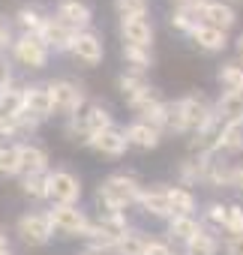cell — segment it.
<instances>
[{
  "label": "cell",
  "mask_w": 243,
  "mask_h": 255,
  "mask_svg": "<svg viewBox=\"0 0 243 255\" xmlns=\"http://www.w3.org/2000/svg\"><path fill=\"white\" fill-rule=\"evenodd\" d=\"M141 183L135 174H126V171H117V174H108L99 189H96V201L102 204V210H117V213H126L129 204L141 201Z\"/></svg>",
  "instance_id": "1"
},
{
  "label": "cell",
  "mask_w": 243,
  "mask_h": 255,
  "mask_svg": "<svg viewBox=\"0 0 243 255\" xmlns=\"http://www.w3.org/2000/svg\"><path fill=\"white\" fill-rule=\"evenodd\" d=\"M48 90H51V102H54V114H60V117H75L81 108H84V102H87V96H84V87L81 84H75V81H69V78H57V81H48Z\"/></svg>",
  "instance_id": "2"
},
{
  "label": "cell",
  "mask_w": 243,
  "mask_h": 255,
  "mask_svg": "<svg viewBox=\"0 0 243 255\" xmlns=\"http://www.w3.org/2000/svg\"><path fill=\"white\" fill-rule=\"evenodd\" d=\"M15 234H18L27 246H45V243L51 240V234H54V225H51L48 210H45V213H42V210H27V213H21L18 222H15Z\"/></svg>",
  "instance_id": "3"
},
{
  "label": "cell",
  "mask_w": 243,
  "mask_h": 255,
  "mask_svg": "<svg viewBox=\"0 0 243 255\" xmlns=\"http://www.w3.org/2000/svg\"><path fill=\"white\" fill-rule=\"evenodd\" d=\"M177 108H180V114H183V123H186L189 132L204 129V126L216 117V108H213V105L207 102V96H201V93H186V96H180V99H177Z\"/></svg>",
  "instance_id": "4"
},
{
  "label": "cell",
  "mask_w": 243,
  "mask_h": 255,
  "mask_svg": "<svg viewBox=\"0 0 243 255\" xmlns=\"http://www.w3.org/2000/svg\"><path fill=\"white\" fill-rule=\"evenodd\" d=\"M48 216H51L54 231L63 234V237H84V231L90 225L87 216H84V210L78 204H54L48 210Z\"/></svg>",
  "instance_id": "5"
},
{
  "label": "cell",
  "mask_w": 243,
  "mask_h": 255,
  "mask_svg": "<svg viewBox=\"0 0 243 255\" xmlns=\"http://www.w3.org/2000/svg\"><path fill=\"white\" fill-rule=\"evenodd\" d=\"M48 45L36 36V33H21L18 39H15V45H12V57L21 63V66H27V69H42L45 63H48Z\"/></svg>",
  "instance_id": "6"
},
{
  "label": "cell",
  "mask_w": 243,
  "mask_h": 255,
  "mask_svg": "<svg viewBox=\"0 0 243 255\" xmlns=\"http://www.w3.org/2000/svg\"><path fill=\"white\" fill-rule=\"evenodd\" d=\"M48 195L54 204H75L81 198V180L66 168H54L48 171Z\"/></svg>",
  "instance_id": "7"
},
{
  "label": "cell",
  "mask_w": 243,
  "mask_h": 255,
  "mask_svg": "<svg viewBox=\"0 0 243 255\" xmlns=\"http://www.w3.org/2000/svg\"><path fill=\"white\" fill-rule=\"evenodd\" d=\"M75 36H78V33H75L72 27H66L57 15L45 18V24H42V30H39V39H42L48 48H54V51H72Z\"/></svg>",
  "instance_id": "8"
},
{
  "label": "cell",
  "mask_w": 243,
  "mask_h": 255,
  "mask_svg": "<svg viewBox=\"0 0 243 255\" xmlns=\"http://www.w3.org/2000/svg\"><path fill=\"white\" fill-rule=\"evenodd\" d=\"M54 15H57L66 27H72L75 33H84V30L90 27V21H93V12H90V6L84 3V0H60Z\"/></svg>",
  "instance_id": "9"
},
{
  "label": "cell",
  "mask_w": 243,
  "mask_h": 255,
  "mask_svg": "<svg viewBox=\"0 0 243 255\" xmlns=\"http://www.w3.org/2000/svg\"><path fill=\"white\" fill-rule=\"evenodd\" d=\"M24 114H30L33 120H45V117L54 114V102H51L48 84H30V87H24Z\"/></svg>",
  "instance_id": "10"
},
{
  "label": "cell",
  "mask_w": 243,
  "mask_h": 255,
  "mask_svg": "<svg viewBox=\"0 0 243 255\" xmlns=\"http://www.w3.org/2000/svg\"><path fill=\"white\" fill-rule=\"evenodd\" d=\"M90 147H93L96 153H102V156L117 159V156H123V153H126V147H132V144H129V138H126V129H117V126H111V129H105V132L93 135Z\"/></svg>",
  "instance_id": "11"
},
{
  "label": "cell",
  "mask_w": 243,
  "mask_h": 255,
  "mask_svg": "<svg viewBox=\"0 0 243 255\" xmlns=\"http://www.w3.org/2000/svg\"><path fill=\"white\" fill-rule=\"evenodd\" d=\"M120 36H123V45L150 48L153 45V24L147 18H120Z\"/></svg>",
  "instance_id": "12"
},
{
  "label": "cell",
  "mask_w": 243,
  "mask_h": 255,
  "mask_svg": "<svg viewBox=\"0 0 243 255\" xmlns=\"http://www.w3.org/2000/svg\"><path fill=\"white\" fill-rule=\"evenodd\" d=\"M18 153H21V174H24V177L48 174V153H45L42 144H36V141H21V144H18Z\"/></svg>",
  "instance_id": "13"
},
{
  "label": "cell",
  "mask_w": 243,
  "mask_h": 255,
  "mask_svg": "<svg viewBox=\"0 0 243 255\" xmlns=\"http://www.w3.org/2000/svg\"><path fill=\"white\" fill-rule=\"evenodd\" d=\"M126 138L138 150H156L159 141H162V129H156V126L147 123V120H132L126 126Z\"/></svg>",
  "instance_id": "14"
},
{
  "label": "cell",
  "mask_w": 243,
  "mask_h": 255,
  "mask_svg": "<svg viewBox=\"0 0 243 255\" xmlns=\"http://www.w3.org/2000/svg\"><path fill=\"white\" fill-rule=\"evenodd\" d=\"M72 54H75V60H81L84 66H96V63L102 60V54H105V45H102V39H99L93 30H84V33L75 36Z\"/></svg>",
  "instance_id": "15"
},
{
  "label": "cell",
  "mask_w": 243,
  "mask_h": 255,
  "mask_svg": "<svg viewBox=\"0 0 243 255\" xmlns=\"http://www.w3.org/2000/svg\"><path fill=\"white\" fill-rule=\"evenodd\" d=\"M144 213L156 216V219H171L174 216V207H171V198H168V186H150L141 192V201Z\"/></svg>",
  "instance_id": "16"
},
{
  "label": "cell",
  "mask_w": 243,
  "mask_h": 255,
  "mask_svg": "<svg viewBox=\"0 0 243 255\" xmlns=\"http://www.w3.org/2000/svg\"><path fill=\"white\" fill-rule=\"evenodd\" d=\"M201 21L228 33V30L237 24V15H234V9H231L228 3H222V0H207L204 9H201Z\"/></svg>",
  "instance_id": "17"
},
{
  "label": "cell",
  "mask_w": 243,
  "mask_h": 255,
  "mask_svg": "<svg viewBox=\"0 0 243 255\" xmlns=\"http://www.w3.org/2000/svg\"><path fill=\"white\" fill-rule=\"evenodd\" d=\"M189 36H192V42H195L201 51H210V54H213V51H225V45H228V33L219 30V27H210V24H204V21H201Z\"/></svg>",
  "instance_id": "18"
},
{
  "label": "cell",
  "mask_w": 243,
  "mask_h": 255,
  "mask_svg": "<svg viewBox=\"0 0 243 255\" xmlns=\"http://www.w3.org/2000/svg\"><path fill=\"white\" fill-rule=\"evenodd\" d=\"M210 159L213 156H195V159H183L180 165H177V174H180V186H192V183H204V177H207V165H210Z\"/></svg>",
  "instance_id": "19"
},
{
  "label": "cell",
  "mask_w": 243,
  "mask_h": 255,
  "mask_svg": "<svg viewBox=\"0 0 243 255\" xmlns=\"http://www.w3.org/2000/svg\"><path fill=\"white\" fill-rule=\"evenodd\" d=\"M219 150L222 153H243V120H225L222 135H219Z\"/></svg>",
  "instance_id": "20"
},
{
  "label": "cell",
  "mask_w": 243,
  "mask_h": 255,
  "mask_svg": "<svg viewBox=\"0 0 243 255\" xmlns=\"http://www.w3.org/2000/svg\"><path fill=\"white\" fill-rule=\"evenodd\" d=\"M0 114H6V117L24 114V87H15V84L0 87Z\"/></svg>",
  "instance_id": "21"
},
{
  "label": "cell",
  "mask_w": 243,
  "mask_h": 255,
  "mask_svg": "<svg viewBox=\"0 0 243 255\" xmlns=\"http://www.w3.org/2000/svg\"><path fill=\"white\" fill-rule=\"evenodd\" d=\"M162 102H165V99L159 96V90H156V87H147V90H141V93H135V96H129V99H126V105L138 114V120H141V117H147V114H150L153 108H159Z\"/></svg>",
  "instance_id": "22"
},
{
  "label": "cell",
  "mask_w": 243,
  "mask_h": 255,
  "mask_svg": "<svg viewBox=\"0 0 243 255\" xmlns=\"http://www.w3.org/2000/svg\"><path fill=\"white\" fill-rule=\"evenodd\" d=\"M198 231H201V222H198L195 216H183V213H177V216H171V219H168V234H171L174 240L189 243Z\"/></svg>",
  "instance_id": "23"
},
{
  "label": "cell",
  "mask_w": 243,
  "mask_h": 255,
  "mask_svg": "<svg viewBox=\"0 0 243 255\" xmlns=\"http://www.w3.org/2000/svg\"><path fill=\"white\" fill-rule=\"evenodd\" d=\"M216 114L222 120H243V93L237 90H225L216 102Z\"/></svg>",
  "instance_id": "24"
},
{
  "label": "cell",
  "mask_w": 243,
  "mask_h": 255,
  "mask_svg": "<svg viewBox=\"0 0 243 255\" xmlns=\"http://www.w3.org/2000/svg\"><path fill=\"white\" fill-rule=\"evenodd\" d=\"M99 225L114 237V240H120L123 234H129L132 228H129V219H126V213H117V210H102V216H99Z\"/></svg>",
  "instance_id": "25"
},
{
  "label": "cell",
  "mask_w": 243,
  "mask_h": 255,
  "mask_svg": "<svg viewBox=\"0 0 243 255\" xmlns=\"http://www.w3.org/2000/svg\"><path fill=\"white\" fill-rule=\"evenodd\" d=\"M117 87L123 90V96L129 99V96H135V93L147 90V87H150V81H147V75H144V72L126 69V72H120V75H117Z\"/></svg>",
  "instance_id": "26"
},
{
  "label": "cell",
  "mask_w": 243,
  "mask_h": 255,
  "mask_svg": "<svg viewBox=\"0 0 243 255\" xmlns=\"http://www.w3.org/2000/svg\"><path fill=\"white\" fill-rule=\"evenodd\" d=\"M123 60L129 63L126 69L147 72V69L153 66V51H150V48H141V45H123Z\"/></svg>",
  "instance_id": "27"
},
{
  "label": "cell",
  "mask_w": 243,
  "mask_h": 255,
  "mask_svg": "<svg viewBox=\"0 0 243 255\" xmlns=\"http://www.w3.org/2000/svg\"><path fill=\"white\" fill-rule=\"evenodd\" d=\"M216 81H219L225 90L243 93V63H222L219 72H216Z\"/></svg>",
  "instance_id": "28"
},
{
  "label": "cell",
  "mask_w": 243,
  "mask_h": 255,
  "mask_svg": "<svg viewBox=\"0 0 243 255\" xmlns=\"http://www.w3.org/2000/svg\"><path fill=\"white\" fill-rule=\"evenodd\" d=\"M231 177H234V165L210 159V165H207V177H204L207 186H213V189H219V186H231Z\"/></svg>",
  "instance_id": "29"
},
{
  "label": "cell",
  "mask_w": 243,
  "mask_h": 255,
  "mask_svg": "<svg viewBox=\"0 0 243 255\" xmlns=\"http://www.w3.org/2000/svg\"><path fill=\"white\" fill-rule=\"evenodd\" d=\"M168 198H171V207H174V216L183 213V216H192L195 210V195L186 189V186H168Z\"/></svg>",
  "instance_id": "30"
},
{
  "label": "cell",
  "mask_w": 243,
  "mask_h": 255,
  "mask_svg": "<svg viewBox=\"0 0 243 255\" xmlns=\"http://www.w3.org/2000/svg\"><path fill=\"white\" fill-rule=\"evenodd\" d=\"M216 252H219V240L204 228L186 243V255H216Z\"/></svg>",
  "instance_id": "31"
},
{
  "label": "cell",
  "mask_w": 243,
  "mask_h": 255,
  "mask_svg": "<svg viewBox=\"0 0 243 255\" xmlns=\"http://www.w3.org/2000/svg\"><path fill=\"white\" fill-rule=\"evenodd\" d=\"M0 174H3V177L21 174V153H18V144H0Z\"/></svg>",
  "instance_id": "32"
},
{
  "label": "cell",
  "mask_w": 243,
  "mask_h": 255,
  "mask_svg": "<svg viewBox=\"0 0 243 255\" xmlns=\"http://www.w3.org/2000/svg\"><path fill=\"white\" fill-rule=\"evenodd\" d=\"M114 255H147V240L141 234L129 231L114 243Z\"/></svg>",
  "instance_id": "33"
},
{
  "label": "cell",
  "mask_w": 243,
  "mask_h": 255,
  "mask_svg": "<svg viewBox=\"0 0 243 255\" xmlns=\"http://www.w3.org/2000/svg\"><path fill=\"white\" fill-rule=\"evenodd\" d=\"M114 12L120 18H147L150 0H114Z\"/></svg>",
  "instance_id": "34"
},
{
  "label": "cell",
  "mask_w": 243,
  "mask_h": 255,
  "mask_svg": "<svg viewBox=\"0 0 243 255\" xmlns=\"http://www.w3.org/2000/svg\"><path fill=\"white\" fill-rule=\"evenodd\" d=\"M15 18H18V24L24 27V33H36V36H39V30H42V24H45V15H42L36 6H21Z\"/></svg>",
  "instance_id": "35"
},
{
  "label": "cell",
  "mask_w": 243,
  "mask_h": 255,
  "mask_svg": "<svg viewBox=\"0 0 243 255\" xmlns=\"http://www.w3.org/2000/svg\"><path fill=\"white\" fill-rule=\"evenodd\" d=\"M21 189H24V195H30V198H51V195H48V174L24 177V180H21Z\"/></svg>",
  "instance_id": "36"
},
{
  "label": "cell",
  "mask_w": 243,
  "mask_h": 255,
  "mask_svg": "<svg viewBox=\"0 0 243 255\" xmlns=\"http://www.w3.org/2000/svg\"><path fill=\"white\" fill-rule=\"evenodd\" d=\"M198 24H201V18L195 12H189V9H174L171 12V27L180 30V33H192Z\"/></svg>",
  "instance_id": "37"
},
{
  "label": "cell",
  "mask_w": 243,
  "mask_h": 255,
  "mask_svg": "<svg viewBox=\"0 0 243 255\" xmlns=\"http://www.w3.org/2000/svg\"><path fill=\"white\" fill-rule=\"evenodd\" d=\"M204 219H207L213 228H225V222H228V204H207Z\"/></svg>",
  "instance_id": "38"
},
{
  "label": "cell",
  "mask_w": 243,
  "mask_h": 255,
  "mask_svg": "<svg viewBox=\"0 0 243 255\" xmlns=\"http://www.w3.org/2000/svg\"><path fill=\"white\" fill-rule=\"evenodd\" d=\"M225 231H228V234H243V207H240V204H228Z\"/></svg>",
  "instance_id": "39"
},
{
  "label": "cell",
  "mask_w": 243,
  "mask_h": 255,
  "mask_svg": "<svg viewBox=\"0 0 243 255\" xmlns=\"http://www.w3.org/2000/svg\"><path fill=\"white\" fill-rule=\"evenodd\" d=\"M15 45V36H12V24L0 15V51H6V48H12Z\"/></svg>",
  "instance_id": "40"
},
{
  "label": "cell",
  "mask_w": 243,
  "mask_h": 255,
  "mask_svg": "<svg viewBox=\"0 0 243 255\" xmlns=\"http://www.w3.org/2000/svg\"><path fill=\"white\" fill-rule=\"evenodd\" d=\"M225 255H243V234H228V240H225Z\"/></svg>",
  "instance_id": "41"
},
{
  "label": "cell",
  "mask_w": 243,
  "mask_h": 255,
  "mask_svg": "<svg viewBox=\"0 0 243 255\" xmlns=\"http://www.w3.org/2000/svg\"><path fill=\"white\" fill-rule=\"evenodd\" d=\"M147 255H171V246L165 240H147Z\"/></svg>",
  "instance_id": "42"
},
{
  "label": "cell",
  "mask_w": 243,
  "mask_h": 255,
  "mask_svg": "<svg viewBox=\"0 0 243 255\" xmlns=\"http://www.w3.org/2000/svg\"><path fill=\"white\" fill-rule=\"evenodd\" d=\"M6 84H12V69H9V60L0 54V87H6Z\"/></svg>",
  "instance_id": "43"
},
{
  "label": "cell",
  "mask_w": 243,
  "mask_h": 255,
  "mask_svg": "<svg viewBox=\"0 0 243 255\" xmlns=\"http://www.w3.org/2000/svg\"><path fill=\"white\" fill-rule=\"evenodd\" d=\"M231 186L237 192H243V165H234V177H231Z\"/></svg>",
  "instance_id": "44"
},
{
  "label": "cell",
  "mask_w": 243,
  "mask_h": 255,
  "mask_svg": "<svg viewBox=\"0 0 243 255\" xmlns=\"http://www.w3.org/2000/svg\"><path fill=\"white\" fill-rule=\"evenodd\" d=\"M0 249H9V237H6L3 228H0Z\"/></svg>",
  "instance_id": "45"
},
{
  "label": "cell",
  "mask_w": 243,
  "mask_h": 255,
  "mask_svg": "<svg viewBox=\"0 0 243 255\" xmlns=\"http://www.w3.org/2000/svg\"><path fill=\"white\" fill-rule=\"evenodd\" d=\"M78 255H111V252H102V249H90V246H87V249L78 252Z\"/></svg>",
  "instance_id": "46"
},
{
  "label": "cell",
  "mask_w": 243,
  "mask_h": 255,
  "mask_svg": "<svg viewBox=\"0 0 243 255\" xmlns=\"http://www.w3.org/2000/svg\"><path fill=\"white\" fill-rule=\"evenodd\" d=\"M237 54H240V57H243V33H240V36H237Z\"/></svg>",
  "instance_id": "47"
},
{
  "label": "cell",
  "mask_w": 243,
  "mask_h": 255,
  "mask_svg": "<svg viewBox=\"0 0 243 255\" xmlns=\"http://www.w3.org/2000/svg\"><path fill=\"white\" fill-rule=\"evenodd\" d=\"M0 255H12V249H0Z\"/></svg>",
  "instance_id": "48"
},
{
  "label": "cell",
  "mask_w": 243,
  "mask_h": 255,
  "mask_svg": "<svg viewBox=\"0 0 243 255\" xmlns=\"http://www.w3.org/2000/svg\"><path fill=\"white\" fill-rule=\"evenodd\" d=\"M231 3H243V0H231Z\"/></svg>",
  "instance_id": "49"
}]
</instances>
